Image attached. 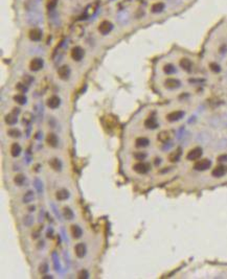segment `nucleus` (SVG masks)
I'll list each match as a JSON object with an SVG mask.
<instances>
[{"instance_id": "nucleus-22", "label": "nucleus", "mask_w": 227, "mask_h": 279, "mask_svg": "<svg viewBox=\"0 0 227 279\" xmlns=\"http://www.w3.org/2000/svg\"><path fill=\"white\" fill-rule=\"evenodd\" d=\"M69 191L67 189H60L55 192V199L58 201H65L69 197Z\"/></svg>"}, {"instance_id": "nucleus-24", "label": "nucleus", "mask_w": 227, "mask_h": 279, "mask_svg": "<svg viewBox=\"0 0 227 279\" xmlns=\"http://www.w3.org/2000/svg\"><path fill=\"white\" fill-rule=\"evenodd\" d=\"M166 8V4H164L163 2H155L153 5H152L151 8V12L154 13V14H159V13H161L163 11V9Z\"/></svg>"}, {"instance_id": "nucleus-19", "label": "nucleus", "mask_w": 227, "mask_h": 279, "mask_svg": "<svg viewBox=\"0 0 227 279\" xmlns=\"http://www.w3.org/2000/svg\"><path fill=\"white\" fill-rule=\"evenodd\" d=\"M181 155H182V149L181 147H177L175 150H173V152L169 155V161L173 162V163L178 162Z\"/></svg>"}, {"instance_id": "nucleus-27", "label": "nucleus", "mask_w": 227, "mask_h": 279, "mask_svg": "<svg viewBox=\"0 0 227 279\" xmlns=\"http://www.w3.org/2000/svg\"><path fill=\"white\" fill-rule=\"evenodd\" d=\"M25 181H26L25 176L22 175V174H18L17 176H15V178H14L15 184L18 185V186H21V185H23L24 183H25Z\"/></svg>"}, {"instance_id": "nucleus-26", "label": "nucleus", "mask_w": 227, "mask_h": 279, "mask_svg": "<svg viewBox=\"0 0 227 279\" xmlns=\"http://www.w3.org/2000/svg\"><path fill=\"white\" fill-rule=\"evenodd\" d=\"M14 100L17 103H19V105H25L27 98L23 93H19V94H16V95L14 96Z\"/></svg>"}, {"instance_id": "nucleus-39", "label": "nucleus", "mask_w": 227, "mask_h": 279, "mask_svg": "<svg viewBox=\"0 0 227 279\" xmlns=\"http://www.w3.org/2000/svg\"><path fill=\"white\" fill-rule=\"evenodd\" d=\"M32 82H33V77H29V76H27V75H25V76H24L23 83L25 84V85H29L30 83H32Z\"/></svg>"}, {"instance_id": "nucleus-2", "label": "nucleus", "mask_w": 227, "mask_h": 279, "mask_svg": "<svg viewBox=\"0 0 227 279\" xmlns=\"http://www.w3.org/2000/svg\"><path fill=\"white\" fill-rule=\"evenodd\" d=\"M210 166H211V161L209 159H201V160H198V161L195 163L194 168L196 171H207Z\"/></svg>"}, {"instance_id": "nucleus-32", "label": "nucleus", "mask_w": 227, "mask_h": 279, "mask_svg": "<svg viewBox=\"0 0 227 279\" xmlns=\"http://www.w3.org/2000/svg\"><path fill=\"white\" fill-rule=\"evenodd\" d=\"M209 69L213 72H214V73H219V72L221 71L220 65L217 64V63H210V64H209Z\"/></svg>"}, {"instance_id": "nucleus-20", "label": "nucleus", "mask_w": 227, "mask_h": 279, "mask_svg": "<svg viewBox=\"0 0 227 279\" xmlns=\"http://www.w3.org/2000/svg\"><path fill=\"white\" fill-rule=\"evenodd\" d=\"M70 233H71V236L73 238H76V240H77V238L82 237L83 230L79 225H71L70 226Z\"/></svg>"}, {"instance_id": "nucleus-12", "label": "nucleus", "mask_w": 227, "mask_h": 279, "mask_svg": "<svg viewBox=\"0 0 227 279\" xmlns=\"http://www.w3.org/2000/svg\"><path fill=\"white\" fill-rule=\"evenodd\" d=\"M46 143L50 147H57L59 144V138L55 133H48L46 135Z\"/></svg>"}, {"instance_id": "nucleus-42", "label": "nucleus", "mask_w": 227, "mask_h": 279, "mask_svg": "<svg viewBox=\"0 0 227 279\" xmlns=\"http://www.w3.org/2000/svg\"><path fill=\"white\" fill-rule=\"evenodd\" d=\"M43 278H52L51 276H49V275H45V276H43Z\"/></svg>"}, {"instance_id": "nucleus-38", "label": "nucleus", "mask_w": 227, "mask_h": 279, "mask_svg": "<svg viewBox=\"0 0 227 279\" xmlns=\"http://www.w3.org/2000/svg\"><path fill=\"white\" fill-rule=\"evenodd\" d=\"M32 115L29 114V113H25L24 114V117L22 119V122H24V124H29L30 121H32Z\"/></svg>"}, {"instance_id": "nucleus-33", "label": "nucleus", "mask_w": 227, "mask_h": 279, "mask_svg": "<svg viewBox=\"0 0 227 279\" xmlns=\"http://www.w3.org/2000/svg\"><path fill=\"white\" fill-rule=\"evenodd\" d=\"M58 4V0H48L47 3H46V8H47V9H49V11H51V9H54L55 6H57Z\"/></svg>"}, {"instance_id": "nucleus-5", "label": "nucleus", "mask_w": 227, "mask_h": 279, "mask_svg": "<svg viewBox=\"0 0 227 279\" xmlns=\"http://www.w3.org/2000/svg\"><path fill=\"white\" fill-rule=\"evenodd\" d=\"M44 66V62L41 58H35L29 62V69L32 71H39Z\"/></svg>"}, {"instance_id": "nucleus-36", "label": "nucleus", "mask_w": 227, "mask_h": 279, "mask_svg": "<svg viewBox=\"0 0 227 279\" xmlns=\"http://www.w3.org/2000/svg\"><path fill=\"white\" fill-rule=\"evenodd\" d=\"M134 157H135V159H137V160H144L147 158V154L144 152H136L134 154Z\"/></svg>"}, {"instance_id": "nucleus-28", "label": "nucleus", "mask_w": 227, "mask_h": 279, "mask_svg": "<svg viewBox=\"0 0 227 279\" xmlns=\"http://www.w3.org/2000/svg\"><path fill=\"white\" fill-rule=\"evenodd\" d=\"M163 72L166 74H173L176 72V68L173 64H166L163 66Z\"/></svg>"}, {"instance_id": "nucleus-14", "label": "nucleus", "mask_w": 227, "mask_h": 279, "mask_svg": "<svg viewBox=\"0 0 227 279\" xmlns=\"http://www.w3.org/2000/svg\"><path fill=\"white\" fill-rule=\"evenodd\" d=\"M29 38L34 42H38L42 39V30L39 29V28H33V29L29 30Z\"/></svg>"}, {"instance_id": "nucleus-23", "label": "nucleus", "mask_w": 227, "mask_h": 279, "mask_svg": "<svg viewBox=\"0 0 227 279\" xmlns=\"http://www.w3.org/2000/svg\"><path fill=\"white\" fill-rule=\"evenodd\" d=\"M135 145H136V147H138V149L147 147L148 145H150V140L145 137H139L135 141Z\"/></svg>"}, {"instance_id": "nucleus-30", "label": "nucleus", "mask_w": 227, "mask_h": 279, "mask_svg": "<svg viewBox=\"0 0 227 279\" xmlns=\"http://www.w3.org/2000/svg\"><path fill=\"white\" fill-rule=\"evenodd\" d=\"M8 134L12 138H19L21 136V132L18 129H10L8 131Z\"/></svg>"}, {"instance_id": "nucleus-7", "label": "nucleus", "mask_w": 227, "mask_h": 279, "mask_svg": "<svg viewBox=\"0 0 227 279\" xmlns=\"http://www.w3.org/2000/svg\"><path fill=\"white\" fill-rule=\"evenodd\" d=\"M112 29H113V24H112L110 21H103L102 23L98 25V31L102 34H110Z\"/></svg>"}, {"instance_id": "nucleus-40", "label": "nucleus", "mask_w": 227, "mask_h": 279, "mask_svg": "<svg viewBox=\"0 0 227 279\" xmlns=\"http://www.w3.org/2000/svg\"><path fill=\"white\" fill-rule=\"evenodd\" d=\"M218 160H219V161H225V160H227V155L220 156L219 158H218Z\"/></svg>"}, {"instance_id": "nucleus-4", "label": "nucleus", "mask_w": 227, "mask_h": 279, "mask_svg": "<svg viewBox=\"0 0 227 279\" xmlns=\"http://www.w3.org/2000/svg\"><path fill=\"white\" fill-rule=\"evenodd\" d=\"M184 114H185L184 111H181V110H176V111L171 112L166 115V120L170 121V122L178 121L183 117V116H184Z\"/></svg>"}, {"instance_id": "nucleus-25", "label": "nucleus", "mask_w": 227, "mask_h": 279, "mask_svg": "<svg viewBox=\"0 0 227 279\" xmlns=\"http://www.w3.org/2000/svg\"><path fill=\"white\" fill-rule=\"evenodd\" d=\"M21 150H22V149H21V146L19 145L18 143H13L11 146V154L13 157H18L21 154Z\"/></svg>"}, {"instance_id": "nucleus-31", "label": "nucleus", "mask_w": 227, "mask_h": 279, "mask_svg": "<svg viewBox=\"0 0 227 279\" xmlns=\"http://www.w3.org/2000/svg\"><path fill=\"white\" fill-rule=\"evenodd\" d=\"M34 192L32 190H29L27 191V192L24 194L23 196V203H29V202H32V201L34 200Z\"/></svg>"}, {"instance_id": "nucleus-6", "label": "nucleus", "mask_w": 227, "mask_h": 279, "mask_svg": "<svg viewBox=\"0 0 227 279\" xmlns=\"http://www.w3.org/2000/svg\"><path fill=\"white\" fill-rule=\"evenodd\" d=\"M70 73H71L70 68H69V66H67V65L61 66V67L58 69V75H59V77H60L61 80H63V81L68 80V78L70 77Z\"/></svg>"}, {"instance_id": "nucleus-10", "label": "nucleus", "mask_w": 227, "mask_h": 279, "mask_svg": "<svg viewBox=\"0 0 227 279\" xmlns=\"http://www.w3.org/2000/svg\"><path fill=\"white\" fill-rule=\"evenodd\" d=\"M164 86H166L167 89L174 90V89H177V88H179L181 86V82L175 77H169V78H166V82H164Z\"/></svg>"}, {"instance_id": "nucleus-17", "label": "nucleus", "mask_w": 227, "mask_h": 279, "mask_svg": "<svg viewBox=\"0 0 227 279\" xmlns=\"http://www.w3.org/2000/svg\"><path fill=\"white\" fill-rule=\"evenodd\" d=\"M179 66L184 71L191 72L192 68H193V63H192L191 60L187 59V58H182V59H180V61H179Z\"/></svg>"}, {"instance_id": "nucleus-35", "label": "nucleus", "mask_w": 227, "mask_h": 279, "mask_svg": "<svg viewBox=\"0 0 227 279\" xmlns=\"http://www.w3.org/2000/svg\"><path fill=\"white\" fill-rule=\"evenodd\" d=\"M77 277L80 279H87L89 278V273L88 271H86V270H81L79 274H77Z\"/></svg>"}, {"instance_id": "nucleus-41", "label": "nucleus", "mask_w": 227, "mask_h": 279, "mask_svg": "<svg viewBox=\"0 0 227 279\" xmlns=\"http://www.w3.org/2000/svg\"><path fill=\"white\" fill-rule=\"evenodd\" d=\"M29 211H34V210H35V206L29 207Z\"/></svg>"}, {"instance_id": "nucleus-29", "label": "nucleus", "mask_w": 227, "mask_h": 279, "mask_svg": "<svg viewBox=\"0 0 227 279\" xmlns=\"http://www.w3.org/2000/svg\"><path fill=\"white\" fill-rule=\"evenodd\" d=\"M63 215L66 219H72L73 218V211L69 207H64L63 208Z\"/></svg>"}, {"instance_id": "nucleus-11", "label": "nucleus", "mask_w": 227, "mask_h": 279, "mask_svg": "<svg viewBox=\"0 0 227 279\" xmlns=\"http://www.w3.org/2000/svg\"><path fill=\"white\" fill-rule=\"evenodd\" d=\"M46 105H47L48 108H50V109H52V110L59 108V106L61 105V99H60V97L57 96V95H52V96H50V97H49V98L47 99V102H46Z\"/></svg>"}, {"instance_id": "nucleus-9", "label": "nucleus", "mask_w": 227, "mask_h": 279, "mask_svg": "<svg viewBox=\"0 0 227 279\" xmlns=\"http://www.w3.org/2000/svg\"><path fill=\"white\" fill-rule=\"evenodd\" d=\"M173 137V132L170 130H164L161 131L159 134L157 135V139L162 143H166L172 139Z\"/></svg>"}, {"instance_id": "nucleus-13", "label": "nucleus", "mask_w": 227, "mask_h": 279, "mask_svg": "<svg viewBox=\"0 0 227 279\" xmlns=\"http://www.w3.org/2000/svg\"><path fill=\"white\" fill-rule=\"evenodd\" d=\"M74 253H76V255L79 257V258H83L84 256L86 255L87 253V248H86V245L85 244H77L76 247H74Z\"/></svg>"}, {"instance_id": "nucleus-1", "label": "nucleus", "mask_w": 227, "mask_h": 279, "mask_svg": "<svg viewBox=\"0 0 227 279\" xmlns=\"http://www.w3.org/2000/svg\"><path fill=\"white\" fill-rule=\"evenodd\" d=\"M202 155H203V150H202L201 147H194L187 153L186 159L188 161H196V160L200 159Z\"/></svg>"}, {"instance_id": "nucleus-37", "label": "nucleus", "mask_w": 227, "mask_h": 279, "mask_svg": "<svg viewBox=\"0 0 227 279\" xmlns=\"http://www.w3.org/2000/svg\"><path fill=\"white\" fill-rule=\"evenodd\" d=\"M48 271V265L46 262H43L42 265H40L39 266V272L41 273V274H45L46 272Z\"/></svg>"}, {"instance_id": "nucleus-15", "label": "nucleus", "mask_w": 227, "mask_h": 279, "mask_svg": "<svg viewBox=\"0 0 227 279\" xmlns=\"http://www.w3.org/2000/svg\"><path fill=\"white\" fill-rule=\"evenodd\" d=\"M225 174H226V167L222 164L217 165L216 167L213 169V171H211V176H213L214 178H222Z\"/></svg>"}, {"instance_id": "nucleus-8", "label": "nucleus", "mask_w": 227, "mask_h": 279, "mask_svg": "<svg viewBox=\"0 0 227 279\" xmlns=\"http://www.w3.org/2000/svg\"><path fill=\"white\" fill-rule=\"evenodd\" d=\"M70 55H71V58H72L74 61L79 62L84 58V49L80 46H76L71 49Z\"/></svg>"}, {"instance_id": "nucleus-34", "label": "nucleus", "mask_w": 227, "mask_h": 279, "mask_svg": "<svg viewBox=\"0 0 227 279\" xmlns=\"http://www.w3.org/2000/svg\"><path fill=\"white\" fill-rule=\"evenodd\" d=\"M16 89L19 91V92H27V90H29V88H27V86L25 84H22V83H19L17 85V87H16Z\"/></svg>"}, {"instance_id": "nucleus-21", "label": "nucleus", "mask_w": 227, "mask_h": 279, "mask_svg": "<svg viewBox=\"0 0 227 279\" xmlns=\"http://www.w3.org/2000/svg\"><path fill=\"white\" fill-rule=\"evenodd\" d=\"M17 116H18V114H16L15 112H11V113H8V114L5 115L4 120H5V122H7L8 125L16 124L17 121H18Z\"/></svg>"}, {"instance_id": "nucleus-16", "label": "nucleus", "mask_w": 227, "mask_h": 279, "mask_svg": "<svg viewBox=\"0 0 227 279\" xmlns=\"http://www.w3.org/2000/svg\"><path fill=\"white\" fill-rule=\"evenodd\" d=\"M145 127L149 129V130H155V129H157L159 127V124H158V122L156 120V117H154V116L148 117L145 120Z\"/></svg>"}, {"instance_id": "nucleus-3", "label": "nucleus", "mask_w": 227, "mask_h": 279, "mask_svg": "<svg viewBox=\"0 0 227 279\" xmlns=\"http://www.w3.org/2000/svg\"><path fill=\"white\" fill-rule=\"evenodd\" d=\"M133 169H134L135 172H137L139 175H145L150 171V164L145 162H138L136 163V164H134Z\"/></svg>"}, {"instance_id": "nucleus-18", "label": "nucleus", "mask_w": 227, "mask_h": 279, "mask_svg": "<svg viewBox=\"0 0 227 279\" xmlns=\"http://www.w3.org/2000/svg\"><path fill=\"white\" fill-rule=\"evenodd\" d=\"M48 164L51 167V169H54L55 171H61L62 167H63L62 161L59 158H51L50 160H49Z\"/></svg>"}]
</instances>
